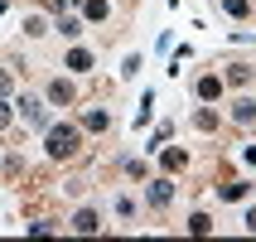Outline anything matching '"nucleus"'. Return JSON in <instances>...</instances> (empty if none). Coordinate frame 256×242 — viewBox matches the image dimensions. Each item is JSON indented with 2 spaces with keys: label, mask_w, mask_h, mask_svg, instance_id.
<instances>
[{
  "label": "nucleus",
  "mask_w": 256,
  "mask_h": 242,
  "mask_svg": "<svg viewBox=\"0 0 256 242\" xmlns=\"http://www.w3.org/2000/svg\"><path fill=\"white\" fill-rule=\"evenodd\" d=\"M82 145V131L78 126H48V155L54 160H72Z\"/></svg>",
  "instance_id": "nucleus-1"
},
{
  "label": "nucleus",
  "mask_w": 256,
  "mask_h": 242,
  "mask_svg": "<svg viewBox=\"0 0 256 242\" xmlns=\"http://www.w3.org/2000/svg\"><path fill=\"white\" fill-rule=\"evenodd\" d=\"M198 97L203 102H218V97H222V78H218V73H203V78H198Z\"/></svg>",
  "instance_id": "nucleus-2"
},
{
  "label": "nucleus",
  "mask_w": 256,
  "mask_h": 242,
  "mask_svg": "<svg viewBox=\"0 0 256 242\" xmlns=\"http://www.w3.org/2000/svg\"><path fill=\"white\" fill-rule=\"evenodd\" d=\"M232 121H237V126H252V121H256V102L252 97H237V102H232Z\"/></svg>",
  "instance_id": "nucleus-3"
},
{
  "label": "nucleus",
  "mask_w": 256,
  "mask_h": 242,
  "mask_svg": "<svg viewBox=\"0 0 256 242\" xmlns=\"http://www.w3.org/2000/svg\"><path fill=\"white\" fill-rule=\"evenodd\" d=\"M72 97H78V92H72V83H63V78H54V83H48V102H54V107H68Z\"/></svg>",
  "instance_id": "nucleus-4"
},
{
  "label": "nucleus",
  "mask_w": 256,
  "mask_h": 242,
  "mask_svg": "<svg viewBox=\"0 0 256 242\" xmlns=\"http://www.w3.org/2000/svg\"><path fill=\"white\" fill-rule=\"evenodd\" d=\"M170 199H174V184H170V179H150V203H155V208H164Z\"/></svg>",
  "instance_id": "nucleus-5"
},
{
  "label": "nucleus",
  "mask_w": 256,
  "mask_h": 242,
  "mask_svg": "<svg viewBox=\"0 0 256 242\" xmlns=\"http://www.w3.org/2000/svg\"><path fill=\"white\" fill-rule=\"evenodd\" d=\"M82 126H87V131H106V126H112V116L102 112V107H92V112L82 116Z\"/></svg>",
  "instance_id": "nucleus-6"
},
{
  "label": "nucleus",
  "mask_w": 256,
  "mask_h": 242,
  "mask_svg": "<svg viewBox=\"0 0 256 242\" xmlns=\"http://www.w3.org/2000/svg\"><path fill=\"white\" fill-rule=\"evenodd\" d=\"M20 107H24V121H34V126H44V121H48V116H44V102L24 97V102H20Z\"/></svg>",
  "instance_id": "nucleus-7"
},
{
  "label": "nucleus",
  "mask_w": 256,
  "mask_h": 242,
  "mask_svg": "<svg viewBox=\"0 0 256 242\" xmlns=\"http://www.w3.org/2000/svg\"><path fill=\"white\" fill-rule=\"evenodd\" d=\"M188 232H194V237H208V232H213V218H208V213H194V218H188Z\"/></svg>",
  "instance_id": "nucleus-8"
},
{
  "label": "nucleus",
  "mask_w": 256,
  "mask_h": 242,
  "mask_svg": "<svg viewBox=\"0 0 256 242\" xmlns=\"http://www.w3.org/2000/svg\"><path fill=\"white\" fill-rule=\"evenodd\" d=\"M72 228H78V232H97L102 223H97V213H92V208H82V213L72 218Z\"/></svg>",
  "instance_id": "nucleus-9"
},
{
  "label": "nucleus",
  "mask_w": 256,
  "mask_h": 242,
  "mask_svg": "<svg viewBox=\"0 0 256 242\" xmlns=\"http://www.w3.org/2000/svg\"><path fill=\"white\" fill-rule=\"evenodd\" d=\"M68 68L72 73H87V68H92V54H87V49H72V54H68Z\"/></svg>",
  "instance_id": "nucleus-10"
},
{
  "label": "nucleus",
  "mask_w": 256,
  "mask_h": 242,
  "mask_svg": "<svg viewBox=\"0 0 256 242\" xmlns=\"http://www.w3.org/2000/svg\"><path fill=\"white\" fill-rule=\"evenodd\" d=\"M58 34H68V39H78V34H82V20H72V15H63V20H58Z\"/></svg>",
  "instance_id": "nucleus-11"
},
{
  "label": "nucleus",
  "mask_w": 256,
  "mask_h": 242,
  "mask_svg": "<svg viewBox=\"0 0 256 242\" xmlns=\"http://www.w3.org/2000/svg\"><path fill=\"white\" fill-rule=\"evenodd\" d=\"M82 15H87V20H106V0H87Z\"/></svg>",
  "instance_id": "nucleus-12"
},
{
  "label": "nucleus",
  "mask_w": 256,
  "mask_h": 242,
  "mask_svg": "<svg viewBox=\"0 0 256 242\" xmlns=\"http://www.w3.org/2000/svg\"><path fill=\"white\" fill-rule=\"evenodd\" d=\"M160 160H164V170H184V150H164Z\"/></svg>",
  "instance_id": "nucleus-13"
},
{
  "label": "nucleus",
  "mask_w": 256,
  "mask_h": 242,
  "mask_svg": "<svg viewBox=\"0 0 256 242\" xmlns=\"http://www.w3.org/2000/svg\"><path fill=\"white\" fill-rule=\"evenodd\" d=\"M246 78H252V68H246V63H232V68H228V83H246Z\"/></svg>",
  "instance_id": "nucleus-14"
},
{
  "label": "nucleus",
  "mask_w": 256,
  "mask_h": 242,
  "mask_svg": "<svg viewBox=\"0 0 256 242\" xmlns=\"http://www.w3.org/2000/svg\"><path fill=\"white\" fill-rule=\"evenodd\" d=\"M194 121H198V131H213V126H218V112H208V107H203Z\"/></svg>",
  "instance_id": "nucleus-15"
},
{
  "label": "nucleus",
  "mask_w": 256,
  "mask_h": 242,
  "mask_svg": "<svg viewBox=\"0 0 256 242\" xmlns=\"http://www.w3.org/2000/svg\"><path fill=\"white\" fill-rule=\"evenodd\" d=\"M228 15H237V20H242V15H246V0H228Z\"/></svg>",
  "instance_id": "nucleus-16"
},
{
  "label": "nucleus",
  "mask_w": 256,
  "mask_h": 242,
  "mask_svg": "<svg viewBox=\"0 0 256 242\" xmlns=\"http://www.w3.org/2000/svg\"><path fill=\"white\" fill-rule=\"evenodd\" d=\"M5 92H10V73L0 68V97H5Z\"/></svg>",
  "instance_id": "nucleus-17"
},
{
  "label": "nucleus",
  "mask_w": 256,
  "mask_h": 242,
  "mask_svg": "<svg viewBox=\"0 0 256 242\" xmlns=\"http://www.w3.org/2000/svg\"><path fill=\"white\" fill-rule=\"evenodd\" d=\"M10 126V107H5V102H0V131Z\"/></svg>",
  "instance_id": "nucleus-18"
},
{
  "label": "nucleus",
  "mask_w": 256,
  "mask_h": 242,
  "mask_svg": "<svg viewBox=\"0 0 256 242\" xmlns=\"http://www.w3.org/2000/svg\"><path fill=\"white\" fill-rule=\"evenodd\" d=\"M246 232H256V208H252V213H246Z\"/></svg>",
  "instance_id": "nucleus-19"
},
{
  "label": "nucleus",
  "mask_w": 256,
  "mask_h": 242,
  "mask_svg": "<svg viewBox=\"0 0 256 242\" xmlns=\"http://www.w3.org/2000/svg\"><path fill=\"white\" fill-rule=\"evenodd\" d=\"M48 5H54V10H63V5H72V0H48Z\"/></svg>",
  "instance_id": "nucleus-20"
},
{
  "label": "nucleus",
  "mask_w": 256,
  "mask_h": 242,
  "mask_svg": "<svg viewBox=\"0 0 256 242\" xmlns=\"http://www.w3.org/2000/svg\"><path fill=\"white\" fill-rule=\"evenodd\" d=\"M0 10H5V5H0Z\"/></svg>",
  "instance_id": "nucleus-21"
}]
</instances>
